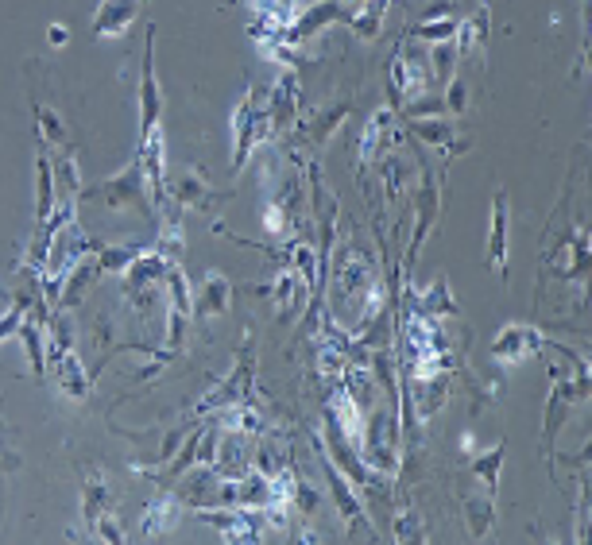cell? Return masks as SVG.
I'll list each match as a JSON object with an SVG mask.
<instances>
[{
    "mask_svg": "<svg viewBox=\"0 0 592 545\" xmlns=\"http://www.w3.org/2000/svg\"><path fill=\"white\" fill-rule=\"evenodd\" d=\"M140 194H144V171H140V159H132L120 174H113L109 182H101V198L109 201L113 209L136 205Z\"/></svg>",
    "mask_w": 592,
    "mask_h": 545,
    "instance_id": "9a60e30c",
    "label": "cell"
},
{
    "mask_svg": "<svg viewBox=\"0 0 592 545\" xmlns=\"http://www.w3.org/2000/svg\"><path fill=\"white\" fill-rule=\"evenodd\" d=\"M345 116H349V105H333V109H326V113H314L310 116V128H314L310 136H314V140H329V136L341 128Z\"/></svg>",
    "mask_w": 592,
    "mask_h": 545,
    "instance_id": "4dcf8cb0",
    "label": "cell"
},
{
    "mask_svg": "<svg viewBox=\"0 0 592 545\" xmlns=\"http://www.w3.org/2000/svg\"><path fill=\"white\" fill-rule=\"evenodd\" d=\"M422 518H418L415 507H407L403 515L395 518V542H422Z\"/></svg>",
    "mask_w": 592,
    "mask_h": 545,
    "instance_id": "d6a6232c",
    "label": "cell"
},
{
    "mask_svg": "<svg viewBox=\"0 0 592 545\" xmlns=\"http://www.w3.org/2000/svg\"><path fill=\"white\" fill-rule=\"evenodd\" d=\"M384 16H387V0H364V4H356L353 12H349V28L360 35V39H376L380 28H384Z\"/></svg>",
    "mask_w": 592,
    "mask_h": 545,
    "instance_id": "603a6c76",
    "label": "cell"
},
{
    "mask_svg": "<svg viewBox=\"0 0 592 545\" xmlns=\"http://www.w3.org/2000/svg\"><path fill=\"white\" fill-rule=\"evenodd\" d=\"M457 20H461V16H453L449 8H438V12H430V16L418 24L415 35L422 43H449L453 31H457Z\"/></svg>",
    "mask_w": 592,
    "mask_h": 545,
    "instance_id": "484cf974",
    "label": "cell"
},
{
    "mask_svg": "<svg viewBox=\"0 0 592 545\" xmlns=\"http://www.w3.org/2000/svg\"><path fill=\"white\" fill-rule=\"evenodd\" d=\"M492 495H496V491H484V495L465 499V518H469L473 538H484V534L492 530V522H496V499H492Z\"/></svg>",
    "mask_w": 592,
    "mask_h": 545,
    "instance_id": "cb8c5ba5",
    "label": "cell"
},
{
    "mask_svg": "<svg viewBox=\"0 0 592 545\" xmlns=\"http://www.w3.org/2000/svg\"><path fill=\"white\" fill-rule=\"evenodd\" d=\"M20 341L28 348V360L35 375H47V325L39 321V317H28L20 321Z\"/></svg>",
    "mask_w": 592,
    "mask_h": 545,
    "instance_id": "44dd1931",
    "label": "cell"
},
{
    "mask_svg": "<svg viewBox=\"0 0 592 545\" xmlns=\"http://www.w3.org/2000/svg\"><path fill=\"white\" fill-rule=\"evenodd\" d=\"M113 511V499H109V484H105V476L101 472H93L86 476V488H82V515H86V526L93 530V522L101 515H109Z\"/></svg>",
    "mask_w": 592,
    "mask_h": 545,
    "instance_id": "7402d4cb",
    "label": "cell"
},
{
    "mask_svg": "<svg viewBox=\"0 0 592 545\" xmlns=\"http://www.w3.org/2000/svg\"><path fill=\"white\" fill-rule=\"evenodd\" d=\"M341 20H349V12L337 4V0H318V4H310L306 12H295V20L287 24V43L291 47H306L314 35H322L326 28L333 24H341Z\"/></svg>",
    "mask_w": 592,
    "mask_h": 545,
    "instance_id": "ba28073f",
    "label": "cell"
},
{
    "mask_svg": "<svg viewBox=\"0 0 592 545\" xmlns=\"http://www.w3.org/2000/svg\"><path fill=\"white\" fill-rule=\"evenodd\" d=\"M182 511H186V507H182V499H175V495L151 499L148 507H144V515H140V534H144V538H159V534L175 530Z\"/></svg>",
    "mask_w": 592,
    "mask_h": 545,
    "instance_id": "e0dca14e",
    "label": "cell"
},
{
    "mask_svg": "<svg viewBox=\"0 0 592 545\" xmlns=\"http://www.w3.org/2000/svg\"><path fill=\"white\" fill-rule=\"evenodd\" d=\"M47 43H51V47H66V43H70V28H66V24H51V28H47Z\"/></svg>",
    "mask_w": 592,
    "mask_h": 545,
    "instance_id": "d590c367",
    "label": "cell"
},
{
    "mask_svg": "<svg viewBox=\"0 0 592 545\" xmlns=\"http://www.w3.org/2000/svg\"><path fill=\"white\" fill-rule=\"evenodd\" d=\"M167 263H171V259L159 256L155 248H151V252H140V256L120 271L124 294H128L136 306H151V302H155V294H159L163 283H167Z\"/></svg>",
    "mask_w": 592,
    "mask_h": 545,
    "instance_id": "277c9868",
    "label": "cell"
},
{
    "mask_svg": "<svg viewBox=\"0 0 592 545\" xmlns=\"http://www.w3.org/2000/svg\"><path fill=\"white\" fill-rule=\"evenodd\" d=\"M507 240H511V201L500 190L492 201V225H488V263L507 275Z\"/></svg>",
    "mask_w": 592,
    "mask_h": 545,
    "instance_id": "5bb4252c",
    "label": "cell"
},
{
    "mask_svg": "<svg viewBox=\"0 0 592 545\" xmlns=\"http://www.w3.org/2000/svg\"><path fill=\"white\" fill-rule=\"evenodd\" d=\"M233 306V283L221 275V271H209L206 283H202V298H198V310L202 314H229Z\"/></svg>",
    "mask_w": 592,
    "mask_h": 545,
    "instance_id": "d6986e66",
    "label": "cell"
},
{
    "mask_svg": "<svg viewBox=\"0 0 592 545\" xmlns=\"http://www.w3.org/2000/svg\"><path fill=\"white\" fill-rule=\"evenodd\" d=\"M264 229L267 236H287L291 232V213L283 201H264Z\"/></svg>",
    "mask_w": 592,
    "mask_h": 545,
    "instance_id": "1f68e13d",
    "label": "cell"
},
{
    "mask_svg": "<svg viewBox=\"0 0 592 545\" xmlns=\"http://www.w3.org/2000/svg\"><path fill=\"white\" fill-rule=\"evenodd\" d=\"M322 460H326V476H329V488H333V499H337V511H341V518L353 526V530H368V511H364V503L353 495V488H349V480L341 476V468L333 464V460L322 453Z\"/></svg>",
    "mask_w": 592,
    "mask_h": 545,
    "instance_id": "2e32d148",
    "label": "cell"
},
{
    "mask_svg": "<svg viewBox=\"0 0 592 545\" xmlns=\"http://www.w3.org/2000/svg\"><path fill=\"white\" fill-rule=\"evenodd\" d=\"M461 449H465V453H473V449H476L473 433H461Z\"/></svg>",
    "mask_w": 592,
    "mask_h": 545,
    "instance_id": "8d00e7d4",
    "label": "cell"
},
{
    "mask_svg": "<svg viewBox=\"0 0 592 545\" xmlns=\"http://www.w3.org/2000/svg\"><path fill=\"white\" fill-rule=\"evenodd\" d=\"M144 0H101L93 12V35L97 39H120L132 28V20L140 16Z\"/></svg>",
    "mask_w": 592,
    "mask_h": 545,
    "instance_id": "4fadbf2b",
    "label": "cell"
},
{
    "mask_svg": "<svg viewBox=\"0 0 592 545\" xmlns=\"http://www.w3.org/2000/svg\"><path fill=\"white\" fill-rule=\"evenodd\" d=\"M35 120H39V140H43V147L66 144V120L51 105H35Z\"/></svg>",
    "mask_w": 592,
    "mask_h": 545,
    "instance_id": "4316f807",
    "label": "cell"
},
{
    "mask_svg": "<svg viewBox=\"0 0 592 545\" xmlns=\"http://www.w3.org/2000/svg\"><path fill=\"white\" fill-rule=\"evenodd\" d=\"M291 267H295L298 279H302L310 290L318 287V256H314V244L295 240V244H291Z\"/></svg>",
    "mask_w": 592,
    "mask_h": 545,
    "instance_id": "83f0119b",
    "label": "cell"
},
{
    "mask_svg": "<svg viewBox=\"0 0 592 545\" xmlns=\"http://www.w3.org/2000/svg\"><path fill=\"white\" fill-rule=\"evenodd\" d=\"M35 171H39V201H35V221H39V229H43V225L51 221V213H55V171H51V159H47V155H39Z\"/></svg>",
    "mask_w": 592,
    "mask_h": 545,
    "instance_id": "d4e9b609",
    "label": "cell"
},
{
    "mask_svg": "<svg viewBox=\"0 0 592 545\" xmlns=\"http://www.w3.org/2000/svg\"><path fill=\"white\" fill-rule=\"evenodd\" d=\"M364 422H368V414H364L360 399L341 383V391L333 395V426L345 437V445L356 449V453H360V445H364Z\"/></svg>",
    "mask_w": 592,
    "mask_h": 545,
    "instance_id": "8fae6325",
    "label": "cell"
},
{
    "mask_svg": "<svg viewBox=\"0 0 592 545\" xmlns=\"http://www.w3.org/2000/svg\"><path fill=\"white\" fill-rule=\"evenodd\" d=\"M318 375H326V379H341V383H345V375H349L345 348L333 345V341H322V348H318Z\"/></svg>",
    "mask_w": 592,
    "mask_h": 545,
    "instance_id": "f1b7e54d",
    "label": "cell"
},
{
    "mask_svg": "<svg viewBox=\"0 0 592 545\" xmlns=\"http://www.w3.org/2000/svg\"><path fill=\"white\" fill-rule=\"evenodd\" d=\"M271 136H275V128L267 116V97L256 86H248V93L233 109V171H244L248 155L260 144H267Z\"/></svg>",
    "mask_w": 592,
    "mask_h": 545,
    "instance_id": "7a4b0ae2",
    "label": "cell"
},
{
    "mask_svg": "<svg viewBox=\"0 0 592 545\" xmlns=\"http://www.w3.org/2000/svg\"><path fill=\"white\" fill-rule=\"evenodd\" d=\"M337 4H341V8H345V12H353L356 4H364V0H337Z\"/></svg>",
    "mask_w": 592,
    "mask_h": 545,
    "instance_id": "74e56055",
    "label": "cell"
},
{
    "mask_svg": "<svg viewBox=\"0 0 592 545\" xmlns=\"http://www.w3.org/2000/svg\"><path fill=\"white\" fill-rule=\"evenodd\" d=\"M442 105L453 116H461L465 109H469V89H465V82H461V78H449V89H445Z\"/></svg>",
    "mask_w": 592,
    "mask_h": 545,
    "instance_id": "e575fe53",
    "label": "cell"
},
{
    "mask_svg": "<svg viewBox=\"0 0 592 545\" xmlns=\"http://www.w3.org/2000/svg\"><path fill=\"white\" fill-rule=\"evenodd\" d=\"M411 128H415L422 140H430V144H438V147H445L449 136H453V128H449L445 120H411Z\"/></svg>",
    "mask_w": 592,
    "mask_h": 545,
    "instance_id": "836d02e7",
    "label": "cell"
},
{
    "mask_svg": "<svg viewBox=\"0 0 592 545\" xmlns=\"http://www.w3.org/2000/svg\"><path fill=\"white\" fill-rule=\"evenodd\" d=\"M159 82H155V24L148 28V43H144V70H140V132H148L159 124Z\"/></svg>",
    "mask_w": 592,
    "mask_h": 545,
    "instance_id": "7c38bea8",
    "label": "cell"
},
{
    "mask_svg": "<svg viewBox=\"0 0 592 545\" xmlns=\"http://www.w3.org/2000/svg\"><path fill=\"white\" fill-rule=\"evenodd\" d=\"M391 82L403 93V101H418L426 97V86H430V62L418 58L411 47H399V55L391 62Z\"/></svg>",
    "mask_w": 592,
    "mask_h": 545,
    "instance_id": "9c48e42d",
    "label": "cell"
},
{
    "mask_svg": "<svg viewBox=\"0 0 592 545\" xmlns=\"http://www.w3.org/2000/svg\"><path fill=\"white\" fill-rule=\"evenodd\" d=\"M384 314V279L376 263L364 256L356 244L337 248L333 267V325H341L349 337H356L364 325H372Z\"/></svg>",
    "mask_w": 592,
    "mask_h": 545,
    "instance_id": "6da1fadb",
    "label": "cell"
},
{
    "mask_svg": "<svg viewBox=\"0 0 592 545\" xmlns=\"http://www.w3.org/2000/svg\"><path fill=\"white\" fill-rule=\"evenodd\" d=\"M488 31H492V12H488V4H480L473 16H465V20H457V31H453V47H457V55H473L476 47H484L488 43Z\"/></svg>",
    "mask_w": 592,
    "mask_h": 545,
    "instance_id": "ac0fdd59",
    "label": "cell"
},
{
    "mask_svg": "<svg viewBox=\"0 0 592 545\" xmlns=\"http://www.w3.org/2000/svg\"><path fill=\"white\" fill-rule=\"evenodd\" d=\"M140 171H144V190L155 205L167 198V144H163V128L155 124L148 132H140Z\"/></svg>",
    "mask_w": 592,
    "mask_h": 545,
    "instance_id": "52a82bcc",
    "label": "cell"
},
{
    "mask_svg": "<svg viewBox=\"0 0 592 545\" xmlns=\"http://www.w3.org/2000/svg\"><path fill=\"white\" fill-rule=\"evenodd\" d=\"M395 105H384V109H376L372 120H368V128H364V140H360V159H376V151H380V140H395Z\"/></svg>",
    "mask_w": 592,
    "mask_h": 545,
    "instance_id": "ffe728a7",
    "label": "cell"
},
{
    "mask_svg": "<svg viewBox=\"0 0 592 545\" xmlns=\"http://www.w3.org/2000/svg\"><path fill=\"white\" fill-rule=\"evenodd\" d=\"M500 460H504V445H496L492 453H484V457L473 460V476L488 491H496V480H500Z\"/></svg>",
    "mask_w": 592,
    "mask_h": 545,
    "instance_id": "f546056e",
    "label": "cell"
},
{
    "mask_svg": "<svg viewBox=\"0 0 592 545\" xmlns=\"http://www.w3.org/2000/svg\"><path fill=\"white\" fill-rule=\"evenodd\" d=\"M47 368H51V375L59 379V391L66 395V399H74V402L89 399V391H93V375L86 372V364L78 360L74 348H62L59 356H51Z\"/></svg>",
    "mask_w": 592,
    "mask_h": 545,
    "instance_id": "30bf717a",
    "label": "cell"
},
{
    "mask_svg": "<svg viewBox=\"0 0 592 545\" xmlns=\"http://www.w3.org/2000/svg\"><path fill=\"white\" fill-rule=\"evenodd\" d=\"M542 333L534 329V325H523V321H511L500 329V337H496V345H492V356H496V364H504V368H519V364H527L534 360L538 352H542Z\"/></svg>",
    "mask_w": 592,
    "mask_h": 545,
    "instance_id": "5b68a950",
    "label": "cell"
},
{
    "mask_svg": "<svg viewBox=\"0 0 592 545\" xmlns=\"http://www.w3.org/2000/svg\"><path fill=\"white\" fill-rule=\"evenodd\" d=\"M399 445H403V426L395 414L376 410L368 422H364V445H360V457L368 464H376L380 472H395L399 468Z\"/></svg>",
    "mask_w": 592,
    "mask_h": 545,
    "instance_id": "3957f363",
    "label": "cell"
},
{
    "mask_svg": "<svg viewBox=\"0 0 592 545\" xmlns=\"http://www.w3.org/2000/svg\"><path fill=\"white\" fill-rule=\"evenodd\" d=\"M298 97H302L298 70L295 66H283V70H279V78H275V86H271V97H267V116H271L275 136L295 128V116H298V109H302V101H298Z\"/></svg>",
    "mask_w": 592,
    "mask_h": 545,
    "instance_id": "8992f818",
    "label": "cell"
}]
</instances>
